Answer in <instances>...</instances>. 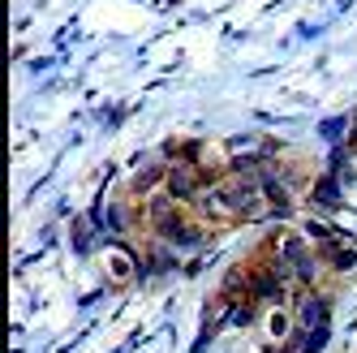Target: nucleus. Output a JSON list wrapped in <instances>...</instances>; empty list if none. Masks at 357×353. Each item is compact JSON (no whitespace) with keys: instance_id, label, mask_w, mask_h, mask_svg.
<instances>
[{"instance_id":"3","label":"nucleus","mask_w":357,"mask_h":353,"mask_svg":"<svg viewBox=\"0 0 357 353\" xmlns=\"http://www.w3.org/2000/svg\"><path fill=\"white\" fill-rule=\"evenodd\" d=\"M155 229H160V237L168 246H181V250H198L202 241H207V229L194 224V220H181V211H176L172 220H164V224H155Z\"/></svg>"},{"instance_id":"10","label":"nucleus","mask_w":357,"mask_h":353,"mask_svg":"<svg viewBox=\"0 0 357 353\" xmlns=\"http://www.w3.org/2000/svg\"><path fill=\"white\" fill-rule=\"evenodd\" d=\"M349 147H357V117H353V125H349Z\"/></svg>"},{"instance_id":"5","label":"nucleus","mask_w":357,"mask_h":353,"mask_svg":"<svg viewBox=\"0 0 357 353\" xmlns=\"http://www.w3.org/2000/svg\"><path fill=\"white\" fill-rule=\"evenodd\" d=\"M104 229H108L112 237H125V233H130V211H125V203H108V207H104Z\"/></svg>"},{"instance_id":"4","label":"nucleus","mask_w":357,"mask_h":353,"mask_svg":"<svg viewBox=\"0 0 357 353\" xmlns=\"http://www.w3.org/2000/svg\"><path fill=\"white\" fill-rule=\"evenodd\" d=\"M104 271L112 276L116 285H125V280H134L138 267H134V255L125 246H112V250H104Z\"/></svg>"},{"instance_id":"1","label":"nucleus","mask_w":357,"mask_h":353,"mask_svg":"<svg viewBox=\"0 0 357 353\" xmlns=\"http://www.w3.org/2000/svg\"><path fill=\"white\" fill-rule=\"evenodd\" d=\"M275 250H280V263H284L293 271V280L297 285H314L319 280V255L310 250V237H275Z\"/></svg>"},{"instance_id":"6","label":"nucleus","mask_w":357,"mask_h":353,"mask_svg":"<svg viewBox=\"0 0 357 353\" xmlns=\"http://www.w3.org/2000/svg\"><path fill=\"white\" fill-rule=\"evenodd\" d=\"M160 176L168 181V168H164V164H146V168L134 176V194H151V186H155Z\"/></svg>"},{"instance_id":"7","label":"nucleus","mask_w":357,"mask_h":353,"mask_svg":"<svg viewBox=\"0 0 357 353\" xmlns=\"http://www.w3.org/2000/svg\"><path fill=\"white\" fill-rule=\"evenodd\" d=\"M289 332H293V319H289L284 310H275V315L267 319V340L280 345V340H289Z\"/></svg>"},{"instance_id":"9","label":"nucleus","mask_w":357,"mask_h":353,"mask_svg":"<svg viewBox=\"0 0 357 353\" xmlns=\"http://www.w3.org/2000/svg\"><path fill=\"white\" fill-rule=\"evenodd\" d=\"M340 130H344V121H327V125H323L327 138H340Z\"/></svg>"},{"instance_id":"8","label":"nucleus","mask_w":357,"mask_h":353,"mask_svg":"<svg viewBox=\"0 0 357 353\" xmlns=\"http://www.w3.org/2000/svg\"><path fill=\"white\" fill-rule=\"evenodd\" d=\"M314 203H340V194H336V181H331V176H323V181L314 186Z\"/></svg>"},{"instance_id":"2","label":"nucleus","mask_w":357,"mask_h":353,"mask_svg":"<svg viewBox=\"0 0 357 353\" xmlns=\"http://www.w3.org/2000/svg\"><path fill=\"white\" fill-rule=\"evenodd\" d=\"M164 190L176 198V203H198L202 190H207V172H202L194 160H181V164H172V168H168Z\"/></svg>"}]
</instances>
